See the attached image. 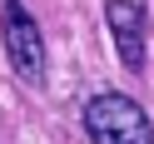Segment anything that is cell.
I'll return each mask as SVG.
<instances>
[{"mask_svg": "<svg viewBox=\"0 0 154 144\" xmlns=\"http://www.w3.org/2000/svg\"><path fill=\"white\" fill-rule=\"evenodd\" d=\"M85 129L94 144H154V124L139 109V100L114 94V90L94 94L85 104Z\"/></svg>", "mask_w": 154, "mask_h": 144, "instance_id": "6da1fadb", "label": "cell"}, {"mask_svg": "<svg viewBox=\"0 0 154 144\" xmlns=\"http://www.w3.org/2000/svg\"><path fill=\"white\" fill-rule=\"evenodd\" d=\"M0 40H5V55H10L15 75L25 84L45 80V40H40L35 15L25 10L20 0H0Z\"/></svg>", "mask_w": 154, "mask_h": 144, "instance_id": "7a4b0ae2", "label": "cell"}, {"mask_svg": "<svg viewBox=\"0 0 154 144\" xmlns=\"http://www.w3.org/2000/svg\"><path fill=\"white\" fill-rule=\"evenodd\" d=\"M104 25H109L119 65L124 70H144V35H149L144 5L139 0H104Z\"/></svg>", "mask_w": 154, "mask_h": 144, "instance_id": "3957f363", "label": "cell"}]
</instances>
